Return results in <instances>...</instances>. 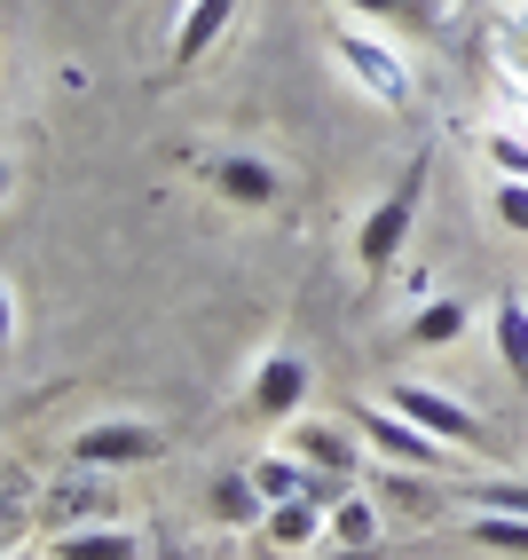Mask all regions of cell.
Returning a JSON list of instances; mask_svg holds the SVG:
<instances>
[{
    "label": "cell",
    "mask_w": 528,
    "mask_h": 560,
    "mask_svg": "<svg viewBox=\"0 0 528 560\" xmlns=\"http://www.w3.org/2000/svg\"><path fill=\"white\" fill-rule=\"evenodd\" d=\"M339 9H355L363 24H419V9H410V0H339Z\"/></svg>",
    "instance_id": "obj_20"
},
{
    "label": "cell",
    "mask_w": 528,
    "mask_h": 560,
    "mask_svg": "<svg viewBox=\"0 0 528 560\" xmlns=\"http://www.w3.org/2000/svg\"><path fill=\"white\" fill-rule=\"evenodd\" d=\"M489 206H497V221L513 237H528V174H497V190H489Z\"/></svg>",
    "instance_id": "obj_18"
},
{
    "label": "cell",
    "mask_w": 528,
    "mask_h": 560,
    "mask_svg": "<svg viewBox=\"0 0 528 560\" xmlns=\"http://www.w3.org/2000/svg\"><path fill=\"white\" fill-rule=\"evenodd\" d=\"M284 451L308 458V466H324V474H348V481H355V466L371 458V442L355 434V419H348V427H331V419H292V427H284Z\"/></svg>",
    "instance_id": "obj_7"
},
{
    "label": "cell",
    "mask_w": 528,
    "mask_h": 560,
    "mask_svg": "<svg viewBox=\"0 0 528 560\" xmlns=\"http://www.w3.org/2000/svg\"><path fill=\"white\" fill-rule=\"evenodd\" d=\"M260 419H277V427H292L300 419V402H308V363L300 355H260V371H253V395H245Z\"/></svg>",
    "instance_id": "obj_9"
},
{
    "label": "cell",
    "mask_w": 528,
    "mask_h": 560,
    "mask_svg": "<svg viewBox=\"0 0 528 560\" xmlns=\"http://www.w3.org/2000/svg\"><path fill=\"white\" fill-rule=\"evenodd\" d=\"M473 545H497V552H528V513H473Z\"/></svg>",
    "instance_id": "obj_17"
},
{
    "label": "cell",
    "mask_w": 528,
    "mask_h": 560,
    "mask_svg": "<svg viewBox=\"0 0 528 560\" xmlns=\"http://www.w3.org/2000/svg\"><path fill=\"white\" fill-rule=\"evenodd\" d=\"M355 419V434L371 442V458H387V466H410V474H458V442H442V434H426L419 419H402V410L379 395V402H355L348 410Z\"/></svg>",
    "instance_id": "obj_1"
},
{
    "label": "cell",
    "mask_w": 528,
    "mask_h": 560,
    "mask_svg": "<svg viewBox=\"0 0 528 560\" xmlns=\"http://www.w3.org/2000/svg\"><path fill=\"white\" fill-rule=\"evenodd\" d=\"M419 198H426V159H410V174H402L395 190L355 221V269H363V277H387L395 260H402L410 221H419Z\"/></svg>",
    "instance_id": "obj_2"
},
{
    "label": "cell",
    "mask_w": 528,
    "mask_h": 560,
    "mask_svg": "<svg viewBox=\"0 0 528 560\" xmlns=\"http://www.w3.org/2000/svg\"><path fill=\"white\" fill-rule=\"evenodd\" d=\"M473 513H528V481H473Z\"/></svg>",
    "instance_id": "obj_19"
},
{
    "label": "cell",
    "mask_w": 528,
    "mask_h": 560,
    "mask_svg": "<svg viewBox=\"0 0 528 560\" xmlns=\"http://www.w3.org/2000/svg\"><path fill=\"white\" fill-rule=\"evenodd\" d=\"M48 560H142V545H134V529H119V521H87V529H56Z\"/></svg>",
    "instance_id": "obj_11"
},
{
    "label": "cell",
    "mask_w": 528,
    "mask_h": 560,
    "mask_svg": "<svg viewBox=\"0 0 528 560\" xmlns=\"http://www.w3.org/2000/svg\"><path fill=\"white\" fill-rule=\"evenodd\" d=\"M324 529H331V505H316V498H277V505H269V521H260V537H269L277 552L316 545Z\"/></svg>",
    "instance_id": "obj_12"
},
{
    "label": "cell",
    "mask_w": 528,
    "mask_h": 560,
    "mask_svg": "<svg viewBox=\"0 0 528 560\" xmlns=\"http://www.w3.org/2000/svg\"><path fill=\"white\" fill-rule=\"evenodd\" d=\"M213 521L221 529H260V521H269V490L253 481V466L213 474Z\"/></svg>",
    "instance_id": "obj_13"
},
{
    "label": "cell",
    "mask_w": 528,
    "mask_h": 560,
    "mask_svg": "<svg viewBox=\"0 0 528 560\" xmlns=\"http://www.w3.org/2000/svg\"><path fill=\"white\" fill-rule=\"evenodd\" d=\"M466 301H426L419 316H410V340H419V348H458L466 340Z\"/></svg>",
    "instance_id": "obj_15"
},
{
    "label": "cell",
    "mask_w": 528,
    "mask_h": 560,
    "mask_svg": "<svg viewBox=\"0 0 528 560\" xmlns=\"http://www.w3.org/2000/svg\"><path fill=\"white\" fill-rule=\"evenodd\" d=\"M331 56L348 63V80H355L371 103H387V110H410V95H419L410 63L379 40V32H363V24H331Z\"/></svg>",
    "instance_id": "obj_3"
},
{
    "label": "cell",
    "mask_w": 528,
    "mask_h": 560,
    "mask_svg": "<svg viewBox=\"0 0 528 560\" xmlns=\"http://www.w3.org/2000/svg\"><path fill=\"white\" fill-rule=\"evenodd\" d=\"M387 402L402 410V419H419L426 434L458 442V451H481V442H489V427H481V419H473V410L449 395V387H434V380H402V387H387Z\"/></svg>",
    "instance_id": "obj_5"
},
{
    "label": "cell",
    "mask_w": 528,
    "mask_h": 560,
    "mask_svg": "<svg viewBox=\"0 0 528 560\" xmlns=\"http://www.w3.org/2000/svg\"><path fill=\"white\" fill-rule=\"evenodd\" d=\"M489 340H497V363L528 387V301L520 292H505V301L489 308Z\"/></svg>",
    "instance_id": "obj_14"
},
{
    "label": "cell",
    "mask_w": 528,
    "mask_h": 560,
    "mask_svg": "<svg viewBox=\"0 0 528 560\" xmlns=\"http://www.w3.org/2000/svg\"><path fill=\"white\" fill-rule=\"evenodd\" d=\"M324 545H379V505L348 490V498L331 505V529H324Z\"/></svg>",
    "instance_id": "obj_16"
},
{
    "label": "cell",
    "mask_w": 528,
    "mask_h": 560,
    "mask_svg": "<svg viewBox=\"0 0 528 560\" xmlns=\"http://www.w3.org/2000/svg\"><path fill=\"white\" fill-rule=\"evenodd\" d=\"M489 166H497V174H528V142L520 135H489Z\"/></svg>",
    "instance_id": "obj_21"
},
{
    "label": "cell",
    "mask_w": 528,
    "mask_h": 560,
    "mask_svg": "<svg viewBox=\"0 0 528 560\" xmlns=\"http://www.w3.org/2000/svg\"><path fill=\"white\" fill-rule=\"evenodd\" d=\"M166 458V434L142 427V419H95L71 434V466H95V474H119V466H150Z\"/></svg>",
    "instance_id": "obj_4"
},
{
    "label": "cell",
    "mask_w": 528,
    "mask_h": 560,
    "mask_svg": "<svg viewBox=\"0 0 528 560\" xmlns=\"http://www.w3.org/2000/svg\"><path fill=\"white\" fill-rule=\"evenodd\" d=\"M245 9V0H181V24H174V71H190L221 32H230V16Z\"/></svg>",
    "instance_id": "obj_10"
},
{
    "label": "cell",
    "mask_w": 528,
    "mask_h": 560,
    "mask_svg": "<svg viewBox=\"0 0 528 560\" xmlns=\"http://www.w3.org/2000/svg\"><path fill=\"white\" fill-rule=\"evenodd\" d=\"M9 560H48V552H9Z\"/></svg>",
    "instance_id": "obj_23"
},
{
    "label": "cell",
    "mask_w": 528,
    "mask_h": 560,
    "mask_svg": "<svg viewBox=\"0 0 528 560\" xmlns=\"http://www.w3.org/2000/svg\"><path fill=\"white\" fill-rule=\"evenodd\" d=\"M331 560H379V545H331Z\"/></svg>",
    "instance_id": "obj_22"
},
{
    "label": "cell",
    "mask_w": 528,
    "mask_h": 560,
    "mask_svg": "<svg viewBox=\"0 0 528 560\" xmlns=\"http://www.w3.org/2000/svg\"><path fill=\"white\" fill-rule=\"evenodd\" d=\"M87 521H119V490L95 466H71V481L48 490V529H87Z\"/></svg>",
    "instance_id": "obj_8"
},
{
    "label": "cell",
    "mask_w": 528,
    "mask_h": 560,
    "mask_svg": "<svg viewBox=\"0 0 528 560\" xmlns=\"http://www.w3.org/2000/svg\"><path fill=\"white\" fill-rule=\"evenodd\" d=\"M206 182H213V198L237 206V213H269V206L284 198V174H277L269 159H245V151L206 159Z\"/></svg>",
    "instance_id": "obj_6"
}]
</instances>
